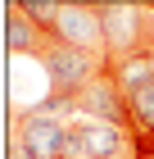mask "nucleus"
I'll return each mask as SVG.
<instances>
[{"label":"nucleus","instance_id":"20e7f679","mask_svg":"<svg viewBox=\"0 0 154 159\" xmlns=\"http://www.w3.org/2000/svg\"><path fill=\"white\" fill-rule=\"evenodd\" d=\"M55 41L77 50H95L104 55V18H100V0H59L55 23L46 27Z\"/></svg>","mask_w":154,"mask_h":159},{"label":"nucleus","instance_id":"1a4fd4ad","mask_svg":"<svg viewBox=\"0 0 154 159\" xmlns=\"http://www.w3.org/2000/svg\"><path fill=\"white\" fill-rule=\"evenodd\" d=\"M150 46H154V5H150Z\"/></svg>","mask_w":154,"mask_h":159},{"label":"nucleus","instance_id":"39448f33","mask_svg":"<svg viewBox=\"0 0 154 159\" xmlns=\"http://www.w3.org/2000/svg\"><path fill=\"white\" fill-rule=\"evenodd\" d=\"M73 123H59L41 109H14V132L9 141H18L27 159H64V141H68Z\"/></svg>","mask_w":154,"mask_h":159},{"label":"nucleus","instance_id":"7ed1b4c3","mask_svg":"<svg viewBox=\"0 0 154 159\" xmlns=\"http://www.w3.org/2000/svg\"><path fill=\"white\" fill-rule=\"evenodd\" d=\"M41 68L50 77V96H77L86 82H95L109 68V55L77 50V46H64V41L50 37V46L41 50Z\"/></svg>","mask_w":154,"mask_h":159},{"label":"nucleus","instance_id":"423d86ee","mask_svg":"<svg viewBox=\"0 0 154 159\" xmlns=\"http://www.w3.org/2000/svg\"><path fill=\"white\" fill-rule=\"evenodd\" d=\"M77 118H95V123H113V127H127L131 132V114H127V96H122L118 77H113V68H104V73L95 77V82H86L82 91H77Z\"/></svg>","mask_w":154,"mask_h":159},{"label":"nucleus","instance_id":"f257e3e1","mask_svg":"<svg viewBox=\"0 0 154 159\" xmlns=\"http://www.w3.org/2000/svg\"><path fill=\"white\" fill-rule=\"evenodd\" d=\"M109 68H113V77H118L122 96H127L136 155H145V150H154V50L127 55V59L109 64Z\"/></svg>","mask_w":154,"mask_h":159},{"label":"nucleus","instance_id":"9d476101","mask_svg":"<svg viewBox=\"0 0 154 159\" xmlns=\"http://www.w3.org/2000/svg\"><path fill=\"white\" fill-rule=\"evenodd\" d=\"M136 159H154V150H145V155H136Z\"/></svg>","mask_w":154,"mask_h":159},{"label":"nucleus","instance_id":"f03ea898","mask_svg":"<svg viewBox=\"0 0 154 159\" xmlns=\"http://www.w3.org/2000/svg\"><path fill=\"white\" fill-rule=\"evenodd\" d=\"M100 18H104V55L109 64L141 55L150 46V5L141 0H100Z\"/></svg>","mask_w":154,"mask_h":159},{"label":"nucleus","instance_id":"6e6552de","mask_svg":"<svg viewBox=\"0 0 154 159\" xmlns=\"http://www.w3.org/2000/svg\"><path fill=\"white\" fill-rule=\"evenodd\" d=\"M5 32H9V55H36L41 59V50L50 46V32L27 18L23 0H9L5 5Z\"/></svg>","mask_w":154,"mask_h":159},{"label":"nucleus","instance_id":"0eeeda50","mask_svg":"<svg viewBox=\"0 0 154 159\" xmlns=\"http://www.w3.org/2000/svg\"><path fill=\"white\" fill-rule=\"evenodd\" d=\"M77 132H82L86 155H91V159H136V141H131V132H127V127L82 118V123H77Z\"/></svg>","mask_w":154,"mask_h":159}]
</instances>
